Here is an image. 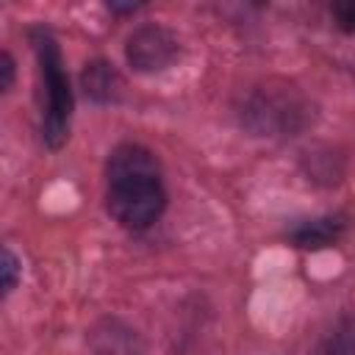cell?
<instances>
[{
    "label": "cell",
    "instance_id": "obj_1",
    "mask_svg": "<svg viewBox=\"0 0 355 355\" xmlns=\"http://www.w3.org/2000/svg\"><path fill=\"white\" fill-rule=\"evenodd\" d=\"M31 42L39 58V75L44 83V122H42V136L50 147H61L67 141L69 130V114H72V92L69 80L61 64V50L55 39L36 28L31 31Z\"/></svg>",
    "mask_w": 355,
    "mask_h": 355
},
{
    "label": "cell",
    "instance_id": "obj_2",
    "mask_svg": "<svg viewBox=\"0 0 355 355\" xmlns=\"http://www.w3.org/2000/svg\"><path fill=\"white\" fill-rule=\"evenodd\" d=\"M108 214L125 227H147L164 211L161 178H119L108 180Z\"/></svg>",
    "mask_w": 355,
    "mask_h": 355
},
{
    "label": "cell",
    "instance_id": "obj_3",
    "mask_svg": "<svg viewBox=\"0 0 355 355\" xmlns=\"http://www.w3.org/2000/svg\"><path fill=\"white\" fill-rule=\"evenodd\" d=\"M180 53L178 39L161 25H144L128 39V61L139 72H155L169 67Z\"/></svg>",
    "mask_w": 355,
    "mask_h": 355
},
{
    "label": "cell",
    "instance_id": "obj_4",
    "mask_svg": "<svg viewBox=\"0 0 355 355\" xmlns=\"http://www.w3.org/2000/svg\"><path fill=\"white\" fill-rule=\"evenodd\" d=\"M83 89L92 100H100V103H108V100H116L119 92H122V78L116 75V69L105 61H92L86 64L83 69Z\"/></svg>",
    "mask_w": 355,
    "mask_h": 355
},
{
    "label": "cell",
    "instance_id": "obj_5",
    "mask_svg": "<svg viewBox=\"0 0 355 355\" xmlns=\"http://www.w3.org/2000/svg\"><path fill=\"white\" fill-rule=\"evenodd\" d=\"M341 227H344L341 219H330V216L327 219H313V222H305L297 230H291V239L300 247H324V244L336 241Z\"/></svg>",
    "mask_w": 355,
    "mask_h": 355
},
{
    "label": "cell",
    "instance_id": "obj_6",
    "mask_svg": "<svg viewBox=\"0 0 355 355\" xmlns=\"http://www.w3.org/2000/svg\"><path fill=\"white\" fill-rule=\"evenodd\" d=\"M330 355H355V322H347L330 338Z\"/></svg>",
    "mask_w": 355,
    "mask_h": 355
},
{
    "label": "cell",
    "instance_id": "obj_7",
    "mask_svg": "<svg viewBox=\"0 0 355 355\" xmlns=\"http://www.w3.org/2000/svg\"><path fill=\"white\" fill-rule=\"evenodd\" d=\"M333 17L344 31H355V3H336Z\"/></svg>",
    "mask_w": 355,
    "mask_h": 355
},
{
    "label": "cell",
    "instance_id": "obj_8",
    "mask_svg": "<svg viewBox=\"0 0 355 355\" xmlns=\"http://www.w3.org/2000/svg\"><path fill=\"white\" fill-rule=\"evenodd\" d=\"M17 283V258L11 255V250H3V288L11 291Z\"/></svg>",
    "mask_w": 355,
    "mask_h": 355
},
{
    "label": "cell",
    "instance_id": "obj_9",
    "mask_svg": "<svg viewBox=\"0 0 355 355\" xmlns=\"http://www.w3.org/2000/svg\"><path fill=\"white\" fill-rule=\"evenodd\" d=\"M11 78H14V61H11L8 53H3V83H0V89H8Z\"/></svg>",
    "mask_w": 355,
    "mask_h": 355
}]
</instances>
